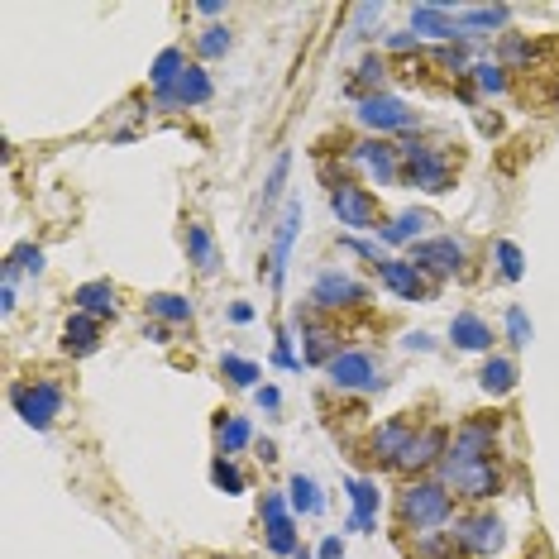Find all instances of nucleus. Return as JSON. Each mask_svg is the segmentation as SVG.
<instances>
[{"mask_svg": "<svg viewBox=\"0 0 559 559\" xmlns=\"http://www.w3.org/2000/svg\"><path fill=\"white\" fill-rule=\"evenodd\" d=\"M430 225H440L430 211H402V215H392V220H383V230H378V239H383L387 249H397V244H421L426 239Z\"/></svg>", "mask_w": 559, "mask_h": 559, "instance_id": "aec40b11", "label": "nucleus"}, {"mask_svg": "<svg viewBox=\"0 0 559 559\" xmlns=\"http://www.w3.org/2000/svg\"><path fill=\"white\" fill-rule=\"evenodd\" d=\"M230 321L249 325V321H254V306H249V301H235V306H230Z\"/></svg>", "mask_w": 559, "mask_h": 559, "instance_id": "6e6d98bb", "label": "nucleus"}, {"mask_svg": "<svg viewBox=\"0 0 559 559\" xmlns=\"http://www.w3.org/2000/svg\"><path fill=\"white\" fill-rule=\"evenodd\" d=\"M187 263H192L201 278H215L220 273V244H215L211 225H201V220L187 225Z\"/></svg>", "mask_w": 559, "mask_h": 559, "instance_id": "393cba45", "label": "nucleus"}, {"mask_svg": "<svg viewBox=\"0 0 559 559\" xmlns=\"http://www.w3.org/2000/svg\"><path fill=\"white\" fill-rule=\"evenodd\" d=\"M230 48H235V34H230L225 24H211V29L196 34V53H201V58H225Z\"/></svg>", "mask_w": 559, "mask_h": 559, "instance_id": "ea45409f", "label": "nucleus"}, {"mask_svg": "<svg viewBox=\"0 0 559 559\" xmlns=\"http://www.w3.org/2000/svg\"><path fill=\"white\" fill-rule=\"evenodd\" d=\"M450 516H454V493L440 478H416L397 497V521H402V531H411V536L440 531Z\"/></svg>", "mask_w": 559, "mask_h": 559, "instance_id": "f257e3e1", "label": "nucleus"}, {"mask_svg": "<svg viewBox=\"0 0 559 559\" xmlns=\"http://www.w3.org/2000/svg\"><path fill=\"white\" fill-rule=\"evenodd\" d=\"M450 340L464 354H493V325L483 321L478 311H459L450 321Z\"/></svg>", "mask_w": 559, "mask_h": 559, "instance_id": "4be33fe9", "label": "nucleus"}, {"mask_svg": "<svg viewBox=\"0 0 559 559\" xmlns=\"http://www.w3.org/2000/svg\"><path fill=\"white\" fill-rule=\"evenodd\" d=\"M450 559H454V555H450Z\"/></svg>", "mask_w": 559, "mask_h": 559, "instance_id": "680f3d73", "label": "nucleus"}, {"mask_svg": "<svg viewBox=\"0 0 559 559\" xmlns=\"http://www.w3.org/2000/svg\"><path fill=\"white\" fill-rule=\"evenodd\" d=\"M497 430H502V416H469L459 421L450 435V459L454 464H473V459H493Z\"/></svg>", "mask_w": 559, "mask_h": 559, "instance_id": "f8f14e48", "label": "nucleus"}, {"mask_svg": "<svg viewBox=\"0 0 559 559\" xmlns=\"http://www.w3.org/2000/svg\"><path fill=\"white\" fill-rule=\"evenodd\" d=\"M115 297H120V287L110 278H91L72 292V306H77L82 316H96V321H115V316H120V301Z\"/></svg>", "mask_w": 559, "mask_h": 559, "instance_id": "a211bd4d", "label": "nucleus"}, {"mask_svg": "<svg viewBox=\"0 0 559 559\" xmlns=\"http://www.w3.org/2000/svg\"><path fill=\"white\" fill-rule=\"evenodd\" d=\"M249 445H254V421H249V416H235V411H220V416H215V450L235 459V454L249 450Z\"/></svg>", "mask_w": 559, "mask_h": 559, "instance_id": "bb28decb", "label": "nucleus"}, {"mask_svg": "<svg viewBox=\"0 0 559 559\" xmlns=\"http://www.w3.org/2000/svg\"><path fill=\"white\" fill-rule=\"evenodd\" d=\"M292 559H316V555H311V550H306V545H301V550H297V555H292Z\"/></svg>", "mask_w": 559, "mask_h": 559, "instance_id": "bf43d9fd", "label": "nucleus"}, {"mask_svg": "<svg viewBox=\"0 0 559 559\" xmlns=\"http://www.w3.org/2000/svg\"><path fill=\"white\" fill-rule=\"evenodd\" d=\"M550 101H555V110H559V82H555V96H550Z\"/></svg>", "mask_w": 559, "mask_h": 559, "instance_id": "052dcab7", "label": "nucleus"}, {"mask_svg": "<svg viewBox=\"0 0 559 559\" xmlns=\"http://www.w3.org/2000/svg\"><path fill=\"white\" fill-rule=\"evenodd\" d=\"M263 545L273 555H297L301 550V531H297V516H278V521H263Z\"/></svg>", "mask_w": 559, "mask_h": 559, "instance_id": "2f4dec72", "label": "nucleus"}, {"mask_svg": "<svg viewBox=\"0 0 559 559\" xmlns=\"http://www.w3.org/2000/svg\"><path fill=\"white\" fill-rule=\"evenodd\" d=\"M344 493L354 502V516H349V531H378V483L373 478H344Z\"/></svg>", "mask_w": 559, "mask_h": 559, "instance_id": "412c9836", "label": "nucleus"}, {"mask_svg": "<svg viewBox=\"0 0 559 559\" xmlns=\"http://www.w3.org/2000/svg\"><path fill=\"white\" fill-rule=\"evenodd\" d=\"M397 153H402V177H407L416 192H426V196L454 192V158L440 144H416V139H407V144H397Z\"/></svg>", "mask_w": 559, "mask_h": 559, "instance_id": "f03ea898", "label": "nucleus"}, {"mask_svg": "<svg viewBox=\"0 0 559 559\" xmlns=\"http://www.w3.org/2000/svg\"><path fill=\"white\" fill-rule=\"evenodd\" d=\"M325 196H330V211L340 220L344 230H383V206H378V196L368 192L364 182H354V177H325Z\"/></svg>", "mask_w": 559, "mask_h": 559, "instance_id": "7ed1b4c3", "label": "nucleus"}, {"mask_svg": "<svg viewBox=\"0 0 559 559\" xmlns=\"http://www.w3.org/2000/svg\"><path fill=\"white\" fill-rule=\"evenodd\" d=\"M387 53H397V58H402V53H416V48H421V39H416V34H411V29H397V34H387Z\"/></svg>", "mask_w": 559, "mask_h": 559, "instance_id": "09e8293b", "label": "nucleus"}, {"mask_svg": "<svg viewBox=\"0 0 559 559\" xmlns=\"http://www.w3.org/2000/svg\"><path fill=\"white\" fill-rule=\"evenodd\" d=\"M354 120L373 134V139H383V134H407L416 129V110L402 101V96H392V91H378V96H364L359 106H354Z\"/></svg>", "mask_w": 559, "mask_h": 559, "instance_id": "0eeeda50", "label": "nucleus"}, {"mask_svg": "<svg viewBox=\"0 0 559 559\" xmlns=\"http://www.w3.org/2000/svg\"><path fill=\"white\" fill-rule=\"evenodd\" d=\"M273 364L287 368V373H297L301 359H297V349H292V335L287 330H278V344H273Z\"/></svg>", "mask_w": 559, "mask_h": 559, "instance_id": "a18cd8bd", "label": "nucleus"}, {"mask_svg": "<svg viewBox=\"0 0 559 559\" xmlns=\"http://www.w3.org/2000/svg\"><path fill=\"white\" fill-rule=\"evenodd\" d=\"M411 263L426 273V278H454V273H464V263H469V249L459 244L454 235H430L421 244H411Z\"/></svg>", "mask_w": 559, "mask_h": 559, "instance_id": "9d476101", "label": "nucleus"}, {"mask_svg": "<svg viewBox=\"0 0 559 559\" xmlns=\"http://www.w3.org/2000/svg\"><path fill=\"white\" fill-rule=\"evenodd\" d=\"M349 163L364 172L368 182H378V187H397L402 182V153L397 144H387V139H359L354 149H349Z\"/></svg>", "mask_w": 559, "mask_h": 559, "instance_id": "9b49d317", "label": "nucleus"}, {"mask_svg": "<svg viewBox=\"0 0 559 559\" xmlns=\"http://www.w3.org/2000/svg\"><path fill=\"white\" fill-rule=\"evenodd\" d=\"M187 53L182 48H163L158 58H153V67H149V82H153V91H172L177 86V77L187 72Z\"/></svg>", "mask_w": 559, "mask_h": 559, "instance_id": "473e14b6", "label": "nucleus"}, {"mask_svg": "<svg viewBox=\"0 0 559 559\" xmlns=\"http://www.w3.org/2000/svg\"><path fill=\"white\" fill-rule=\"evenodd\" d=\"M220 378H230L235 387H249V392H258V378H263V368L254 364V359H239V354H220Z\"/></svg>", "mask_w": 559, "mask_h": 559, "instance_id": "c9c22d12", "label": "nucleus"}, {"mask_svg": "<svg viewBox=\"0 0 559 559\" xmlns=\"http://www.w3.org/2000/svg\"><path fill=\"white\" fill-rule=\"evenodd\" d=\"M67 392L53 378H24V383L10 387V407L29 430H48L58 416H63Z\"/></svg>", "mask_w": 559, "mask_h": 559, "instance_id": "20e7f679", "label": "nucleus"}, {"mask_svg": "<svg viewBox=\"0 0 559 559\" xmlns=\"http://www.w3.org/2000/svg\"><path fill=\"white\" fill-rule=\"evenodd\" d=\"M196 15H206V20H215V15H225V5H220V0H201V5H196Z\"/></svg>", "mask_w": 559, "mask_h": 559, "instance_id": "4d7b16f0", "label": "nucleus"}, {"mask_svg": "<svg viewBox=\"0 0 559 559\" xmlns=\"http://www.w3.org/2000/svg\"><path fill=\"white\" fill-rule=\"evenodd\" d=\"M144 101H139V96H129L125 106H120V125L110 129V139H134V120H139V115H144Z\"/></svg>", "mask_w": 559, "mask_h": 559, "instance_id": "c03bdc74", "label": "nucleus"}, {"mask_svg": "<svg viewBox=\"0 0 559 559\" xmlns=\"http://www.w3.org/2000/svg\"><path fill=\"white\" fill-rule=\"evenodd\" d=\"M497 63H502V67H507V63L531 67V63H536V43H531V39H521V34H502V48H497Z\"/></svg>", "mask_w": 559, "mask_h": 559, "instance_id": "a19ab883", "label": "nucleus"}, {"mask_svg": "<svg viewBox=\"0 0 559 559\" xmlns=\"http://www.w3.org/2000/svg\"><path fill=\"white\" fill-rule=\"evenodd\" d=\"M301 220H306L301 201H287L278 215V230H273V254L258 263V278H268L273 292H282V282H287V263H292V244L301 235Z\"/></svg>", "mask_w": 559, "mask_h": 559, "instance_id": "1a4fd4ad", "label": "nucleus"}, {"mask_svg": "<svg viewBox=\"0 0 559 559\" xmlns=\"http://www.w3.org/2000/svg\"><path fill=\"white\" fill-rule=\"evenodd\" d=\"M325 383L335 387V392H383L387 378L373 354H364V349H340L325 364Z\"/></svg>", "mask_w": 559, "mask_h": 559, "instance_id": "423d86ee", "label": "nucleus"}, {"mask_svg": "<svg viewBox=\"0 0 559 559\" xmlns=\"http://www.w3.org/2000/svg\"><path fill=\"white\" fill-rule=\"evenodd\" d=\"M316 559H344V540L340 536H325L321 550H316Z\"/></svg>", "mask_w": 559, "mask_h": 559, "instance_id": "864d4df0", "label": "nucleus"}, {"mask_svg": "<svg viewBox=\"0 0 559 559\" xmlns=\"http://www.w3.org/2000/svg\"><path fill=\"white\" fill-rule=\"evenodd\" d=\"M344 249H354V254L373 258V268L383 263V254H378V244H373V239H354V235H344Z\"/></svg>", "mask_w": 559, "mask_h": 559, "instance_id": "3c124183", "label": "nucleus"}, {"mask_svg": "<svg viewBox=\"0 0 559 559\" xmlns=\"http://www.w3.org/2000/svg\"><path fill=\"white\" fill-rule=\"evenodd\" d=\"M258 516H263V521H278V516H297V512H292V502H287L282 493H263V507H258Z\"/></svg>", "mask_w": 559, "mask_h": 559, "instance_id": "de8ad7c7", "label": "nucleus"}, {"mask_svg": "<svg viewBox=\"0 0 559 559\" xmlns=\"http://www.w3.org/2000/svg\"><path fill=\"white\" fill-rule=\"evenodd\" d=\"M402 344H407V349H421V354H430V349H435V340H430L426 330H411V335H402Z\"/></svg>", "mask_w": 559, "mask_h": 559, "instance_id": "5fc2aeb1", "label": "nucleus"}, {"mask_svg": "<svg viewBox=\"0 0 559 559\" xmlns=\"http://www.w3.org/2000/svg\"><path fill=\"white\" fill-rule=\"evenodd\" d=\"M287 502H292V512L297 516L325 512V493H321V483H316L311 473H292V478H287Z\"/></svg>", "mask_w": 559, "mask_h": 559, "instance_id": "c85d7f7f", "label": "nucleus"}, {"mask_svg": "<svg viewBox=\"0 0 559 559\" xmlns=\"http://www.w3.org/2000/svg\"><path fill=\"white\" fill-rule=\"evenodd\" d=\"M502 325H507V340L516 344V349H526V344H531V335H536V330H531V316H526V306H507V316H502Z\"/></svg>", "mask_w": 559, "mask_h": 559, "instance_id": "79ce46f5", "label": "nucleus"}, {"mask_svg": "<svg viewBox=\"0 0 559 559\" xmlns=\"http://www.w3.org/2000/svg\"><path fill=\"white\" fill-rule=\"evenodd\" d=\"M258 459H263V464H278V445H273V440H258Z\"/></svg>", "mask_w": 559, "mask_h": 559, "instance_id": "13d9d810", "label": "nucleus"}, {"mask_svg": "<svg viewBox=\"0 0 559 559\" xmlns=\"http://www.w3.org/2000/svg\"><path fill=\"white\" fill-rule=\"evenodd\" d=\"M373 20H383V0H378V5L368 0V5H359V10H354V39H368V24H373Z\"/></svg>", "mask_w": 559, "mask_h": 559, "instance_id": "49530a36", "label": "nucleus"}, {"mask_svg": "<svg viewBox=\"0 0 559 559\" xmlns=\"http://www.w3.org/2000/svg\"><path fill=\"white\" fill-rule=\"evenodd\" d=\"M297 325H301V335H306V354H301V364H330L340 349H335V330L330 325L316 321V311H297Z\"/></svg>", "mask_w": 559, "mask_h": 559, "instance_id": "5701e85b", "label": "nucleus"}, {"mask_svg": "<svg viewBox=\"0 0 559 559\" xmlns=\"http://www.w3.org/2000/svg\"><path fill=\"white\" fill-rule=\"evenodd\" d=\"M411 435H416V426H411L407 416H392V421H383V426L373 430V440H368V450H373V459H383L387 469H397V459L407 454Z\"/></svg>", "mask_w": 559, "mask_h": 559, "instance_id": "6ab92c4d", "label": "nucleus"}, {"mask_svg": "<svg viewBox=\"0 0 559 559\" xmlns=\"http://www.w3.org/2000/svg\"><path fill=\"white\" fill-rule=\"evenodd\" d=\"M450 536L469 559H493L497 550L507 545V526H502V516H493V512H469V516L454 521Z\"/></svg>", "mask_w": 559, "mask_h": 559, "instance_id": "6e6552de", "label": "nucleus"}, {"mask_svg": "<svg viewBox=\"0 0 559 559\" xmlns=\"http://www.w3.org/2000/svg\"><path fill=\"white\" fill-rule=\"evenodd\" d=\"M512 10L507 5H478V10H459V43H473V39H488L497 29H507Z\"/></svg>", "mask_w": 559, "mask_h": 559, "instance_id": "b1692460", "label": "nucleus"}, {"mask_svg": "<svg viewBox=\"0 0 559 559\" xmlns=\"http://www.w3.org/2000/svg\"><path fill=\"white\" fill-rule=\"evenodd\" d=\"M469 77H473V86H478L483 96H502V91L512 86V77H507V67L502 63H473Z\"/></svg>", "mask_w": 559, "mask_h": 559, "instance_id": "58836bf2", "label": "nucleus"}, {"mask_svg": "<svg viewBox=\"0 0 559 559\" xmlns=\"http://www.w3.org/2000/svg\"><path fill=\"white\" fill-rule=\"evenodd\" d=\"M435 63L445 67V72H454V77H469L473 58H469V48H464V43H440V53H435Z\"/></svg>", "mask_w": 559, "mask_h": 559, "instance_id": "37998d69", "label": "nucleus"}, {"mask_svg": "<svg viewBox=\"0 0 559 559\" xmlns=\"http://www.w3.org/2000/svg\"><path fill=\"white\" fill-rule=\"evenodd\" d=\"M450 459V430L445 426H421L416 435H411V445H407V454L397 459V473H421L426 469H440Z\"/></svg>", "mask_w": 559, "mask_h": 559, "instance_id": "4468645a", "label": "nucleus"}, {"mask_svg": "<svg viewBox=\"0 0 559 559\" xmlns=\"http://www.w3.org/2000/svg\"><path fill=\"white\" fill-rule=\"evenodd\" d=\"M149 316L153 321H163V325H192L196 306H192V297H182V292H153Z\"/></svg>", "mask_w": 559, "mask_h": 559, "instance_id": "7c9ffc66", "label": "nucleus"}, {"mask_svg": "<svg viewBox=\"0 0 559 559\" xmlns=\"http://www.w3.org/2000/svg\"><path fill=\"white\" fill-rule=\"evenodd\" d=\"M378 282L402 301H430V292H435V282H430L411 258H383V263H378Z\"/></svg>", "mask_w": 559, "mask_h": 559, "instance_id": "dca6fc26", "label": "nucleus"}, {"mask_svg": "<svg viewBox=\"0 0 559 559\" xmlns=\"http://www.w3.org/2000/svg\"><path fill=\"white\" fill-rule=\"evenodd\" d=\"M440 483H445L450 493L469 497V502H488V497L502 493V464H497V459H473V464L445 459V464H440Z\"/></svg>", "mask_w": 559, "mask_h": 559, "instance_id": "39448f33", "label": "nucleus"}, {"mask_svg": "<svg viewBox=\"0 0 559 559\" xmlns=\"http://www.w3.org/2000/svg\"><path fill=\"white\" fill-rule=\"evenodd\" d=\"M211 96H215L211 72L201 63H192L177 77L172 91H153V110H196V106H211Z\"/></svg>", "mask_w": 559, "mask_h": 559, "instance_id": "2eb2a0df", "label": "nucleus"}, {"mask_svg": "<svg viewBox=\"0 0 559 559\" xmlns=\"http://www.w3.org/2000/svg\"><path fill=\"white\" fill-rule=\"evenodd\" d=\"M101 349V321L96 316H82V311H72L63 325V354L72 359H86V354H96Z\"/></svg>", "mask_w": 559, "mask_h": 559, "instance_id": "a878e982", "label": "nucleus"}, {"mask_svg": "<svg viewBox=\"0 0 559 559\" xmlns=\"http://www.w3.org/2000/svg\"><path fill=\"white\" fill-rule=\"evenodd\" d=\"M411 34L416 39L459 43V15L450 5H411Z\"/></svg>", "mask_w": 559, "mask_h": 559, "instance_id": "f3484780", "label": "nucleus"}, {"mask_svg": "<svg viewBox=\"0 0 559 559\" xmlns=\"http://www.w3.org/2000/svg\"><path fill=\"white\" fill-rule=\"evenodd\" d=\"M43 268H48V263H43V249L39 244H34V239H29V244H15V249H10V254H5V278H39Z\"/></svg>", "mask_w": 559, "mask_h": 559, "instance_id": "72a5a7b5", "label": "nucleus"}, {"mask_svg": "<svg viewBox=\"0 0 559 559\" xmlns=\"http://www.w3.org/2000/svg\"><path fill=\"white\" fill-rule=\"evenodd\" d=\"M254 402H258V411H268V416H278V411H282V392H278V387H273V383H263V387H258V392H254Z\"/></svg>", "mask_w": 559, "mask_h": 559, "instance_id": "8fccbe9b", "label": "nucleus"}, {"mask_svg": "<svg viewBox=\"0 0 559 559\" xmlns=\"http://www.w3.org/2000/svg\"><path fill=\"white\" fill-rule=\"evenodd\" d=\"M211 483L225 497H239V493H244V473H239V464L230 459V454H215V459H211Z\"/></svg>", "mask_w": 559, "mask_h": 559, "instance_id": "e433bc0d", "label": "nucleus"}, {"mask_svg": "<svg viewBox=\"0 0 559 559\" xmlns=\"http://www.w3.org/2000/svg\"><path fill=\"white\" fill-rule=\"evenodd\" d=\"M15 306H20V292H15V278H5V282H0V311H5V316H15Z\"/></svg>", "mask_w": 559, "mask_h": 559, "instance_id": "603ef678", "label": "nucleus"}, {"mask_svg": "<svg viewBox=\"0 0 559 559\" xmlns=\"http://www.w3.org/2000/svg\"><path fill=\"white\" fill-rule=\"evenodd\" d=\"M383 82H387V58H383V53H368L364 63L354 67V77H349V86H344V91L364 101V96H378V91H383Z\"/></svg>", "mask_w": 559, "mask_h": 559, "instance_id": "c756f323", "label": "nucleus"}, {"mask_svg": "<svg viewBox=\"0 0 559 559\" xmlns=\"http://www.w3.org/2000/svg\"><path fill=\"white\" fill-rule=\"evenodd\" d=\"M287 172H292V153L278 149V158H273V168H268V182H263V220H268V211H273V201L282 196V187H287Z\"/></svg>", "mask_w": 559, "mask_h": 559, "instance_id": "4c0bfd02", "label": "nucleus"}, {"mask_svg": "<svg viewBox=\"0 0 559 559\" xmlns=\"http://www.w3.org/2000/svg\"><path fill=\"white\" fill-rule=\"evenodd\" d=\"M493 263H497V278L502 282H521L526 278V254L516 239H497L493 244Z\"/></svg>", "mask_w": 559, "mask_h": 559, "instance_id": "f704fd0d", "label": "nucleus"}, {"mask_svg": "<svg viewBox=\"0 0 559 559\" xmlns=\"http://www.w3.org/2000/svg\"><path fill=\"white\" fill-rule=\"evenodd\" d=\"M516 359H507V354H488L483 359V368H478V387L488 392V397H507V392H516Z\"/></svg>", "mask_w": 559, "mask_h": 559, "instance_id": "cd10ccee", "label": "nucleus"}, {"mask_svg": "<svg viewBox=\"0 0 559 559\" xmlns=\"http://www.w3.org/2000/svg\"><path fill=\"white\" fill-rule=\"evenodd\" d=\"M368 287L359 278H349L340 268H325L316 287H311V311H349V306H364Z\"/></svg>", "mask_w": 559, "mask_h": 559, "instance_id": "ddd939ff", "label": "nucleus"}]
</instances>
